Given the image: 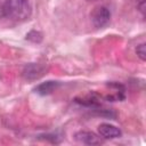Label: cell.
I'll return each instance as SVG.
<instances>
[{
    "label": "cell",
    "mask_w": 146,
    "mask_h": 146,
    "mask_svg": "<svg viewBox=\"0 0 146 146\" xmlns=\"http://www.w3.org/2000/svg\"><path fill=\"white\" fill-rule=\"evenodd\" d=\"M59 86H60V82L54 81V80H48V81H44V82L39 83V84L33 89V91L36 92L38 95L47 96V95L52 94Z\"/></svg>",
    "instance_id": "8992f818"
},
{
    "label": "cell",
    "mask_w": 146,
    "mask_h": 146,
    "mask_svg": "<svg viewBox=\"0 0 146 146\" xmlns=\"http://www.w3.org/2000/svg\"><path fill=\"white\" fill-rule=\"evenodd\" d=\"M98 133L104 139H115L122 136V131L111 123H100L98 125Z\"/></svg>",
    "instance_id": "277c9868"
},
{
    "label": "cell",
    "mask_w": 146,
    "mask_h": 146,
    "mask_svg": "<svg viewBox=\"0 0 146 146\" xmlns=\"http://www.w3.org/2000/svg\"><path fill=\"white\" fill-rule=\"evenodd\" d=\"M2 15L15 22H24L30 18L32 7L29 0H6L1 7Z\"/></svg>",
    "instance_id": "6da1fadb"
},
{
    "label": "cell",
    "mask_w": 146,
    "mask_h": 146,
    "mask_svg": "<svg viewBox=\"0 0 146 146\" xmlns=\"http://www.w3.org/2000/svg\"><path fill=\"white\" fill-rule=\"evenodd\" d=\"M25 39L29 40V41H31V42H34V43H40L42 41L43 36H42V33L41 32L35 31V30H32L29 33H26Z\"/></svg>",
    "instance_id": "52a82bcc"
},
{
    "label": "cell",
    "mask_w": 146,
    "mask_h": 146,
    "mask_svg": "<svg viewBox=\"0 0 146 146\" xmlns=\"http://www.w3.org/2000/svg\"><path fill=\"white\" fill-rule=\"evenodd\" d=\"M87 1H97V0H87Z\"/></svg>",
    "instance_id": "9c48e42d"
},
{
    "label": "cell",
    "mask_w": 146,
    "mask_h": 146,
    "mask_svg": "<svg viewBox=\"0 0 146 146\" xmlns=\"http://www.w3.org/2000/svg\"><path fill=\"white\" fill-rule=\"evenodd\" d=\"M111 21V11L105 6L96 7L91 13V22L95 27L103 29Z\"/></svg>",
    "instance_id": "7a4b0ae2"
},
{
    "label": "cell",
    "mask_w": 146,
    "mask_h": 146,
    "mask_svg": "<svg viewBox=\"0 0 146 146\" xmlns=\"http://www.w3.org/2000/svg\"><path fill=\"white\" fill-rule=\"evenodd\" d=\"M74 137H75V140L76 141L82 143V144H86V145L94 146V145H99V144L103 143L102 138L98 135H96L95 132H92V131H84V130L78 131L74 135Z\"/></svg>",
    "instance_id": "5b68a950"
},
{
    "label": "cell",
    "mask_w": 146,
    "mask_h": 146,
    "mask_svg": "<svg viewBox=\"0 0 146 146\" xmlns=\"http://www.w3.org/2000/svg\"><path fill=\"white\" fill-rule=\"evenodd\" d=\"M136 54H137V56H138L143 62L146 60V43H145V42H143V43H140V44L137 46V48H136Z\"/></svg>",
    "instance_id": "ba28073f"
},
{
    "label": "cell",
    "mask_w": 146,
    "mask_h": 146,
    "mask_svg": "<svg viewBox=\"0 0 146 146\" xmlns=\"http://www.w3.org/2000/svg\"><path fill=\"white\" fill-rule=\"evenodd\" d=\"M46 73V66L39 63H30L23 70V78L27 81H35Z\"/></svg>",
    "instance_id": "3957f363"
}]
</instances>
